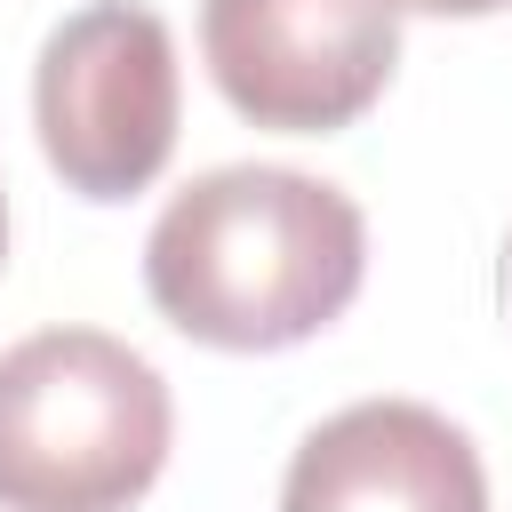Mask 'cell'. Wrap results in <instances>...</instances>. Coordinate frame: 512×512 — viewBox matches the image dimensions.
I'll return each instance as SVG.
<instances>
[{"label":"cell","mask_w":512,"mask_h":512,"mask_svg":"<svg viewBox=\"0 0 512 512\" xmlns=\"http://www.w3.org/2000/svg\"><path fill=\"white\" fill-rule=\"evenodd\" d=\"M360 272L368 224L352 192L256 160L192 176L144 240L152 304L216 352H288L320 336L360 296Z\"/></svg>","instance_id":"6da1fadb"},{"label":"cell","mask_w":512,"mask_h":512,"mask_svg":"<svg viewBox=\"0 0 512 512\" xmlns=\"http://www.w3.org/2000/svg\"><path fill=\"white\" fill-rule=\"evenodd\" d=\"M168 384L104 328L0 352V512H128L168 464Z\"/></svg>","instance_id":"7a4b0ae2"},{"label":"cell","mask_w":512,"mask_h":512,"mask_svg":"<svg viewBox=\"0 0 512 512\" xmlns=\"http://www.w3.org/2000/svg\"><path fill=\"white\" fill-rule=\"evenodd\" d=\"M176 40L136 0L64 16L32 72V128L80 200L144 192L176 152Z\"/></svg>","instance_id":"3957f363"},{"label":"cell","mask_w":512,"mask_h":512,"mask_svg":"<svg viewBox=\"0 0 512 512\" xmlns=\"http://www.w3.org/2000/svg\"><path fill=\"white\" fill-rule=\"evenodd\" d=\"M200 56L240 120L328 136L384 96L400 64V8L392 0H200Z\"/></svg>","instance_id":"277c9868"},{"label":"cell","mask_w":512,"mask_h":512,"mask_svg":"<svg viewBox=\"0 0 512 512\" xmlns=\"http://www.w3.org/2000/svg\"><path fill=\"white\" fill-rule=\"evenodd\" d=\"M280 512H488V472L440 408L352 400L288 456Z\"/></svg>","instance_id":"5b68a950"},{"label":"cell","mask_w":512,"mask_h":512,"mask_svg":"<svg viewBox=\"0 0 512 512\" xmlns=\"http://www.w3.org/2000/svg\"><path fill=\"white\" fill-rule=\"evenodd\" d=\"M392 8H416V16H496L512 0H392Z\"/></svg>","instance_id":"8992f818"},{"label":"cell","mask_w":512,"mask_h":512,"mask_svg":"<svg viewBox=\"0 0 512 512\" xmlns=\"http://www.w3.org/2000/svg\"><path fill=\"white\" fill-rule=\"evenodd\" d=\"M504 296H512V248H504Z\"/></svg>","instance_id":"52a82bcc"},{"label":"cell","mask_w":512,"mask_h":512,"mask_svg":"<svg viewBox=\"0 0 512 512\" xmlns=\"http://www.w3.org/2000/svg\"><path fill=\"white\" fill-rule=\"evenodd\" d=\"M0 248H8V208H0Z\"/></svg>","instance_id":"ba28073f"}]
</instances>
